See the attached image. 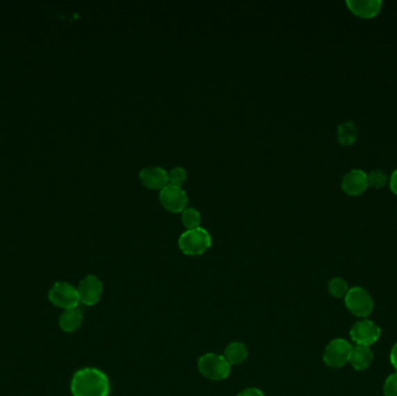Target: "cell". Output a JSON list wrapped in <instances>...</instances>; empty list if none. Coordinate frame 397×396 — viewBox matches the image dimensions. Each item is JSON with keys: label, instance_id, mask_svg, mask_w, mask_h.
<instances>
[{"label": "cell", "instance_id": "cell-23", "mask_svg": "<svg viewBox=\"0 0 397 396\" xmlns=\"http://www.w3.org/2000/svg\"><path fill=\"white\" fill-rule=\"evenodd\" d=\"M389 186L394 195H397V169L394 170L393 174L390 176Z\"/></svg>", "mask_w": 397, "mask_h": 396}, {"label": "cell", "instance_id": "cell-4", "mask_svg": "<svg viewBox=\"0 0 397 396\" xmlns=\"http://www.w3.org/2000/svg\"><path fill=\"white\" fill-rule=\"evenodd\" d=\"M344 299L348 311L357 317L365 319L369 315L372 314L374 300L369 290H366L365 288L362 287L350 288Z\"/></svg>", "mask_w": 397, "mask_h": 396}, {"label": "cell", "instance_id": "cell-15", "mask_svg": "<svg viewBox=\"0 0 397 396\" xmlns=\"http://www.w3.org/2000/svg\"><path fill=\"white\" fill-rule=\"evenodd\" d=\"M224 358L230 365H239L248 359V347L242 342H233L224 350Z\"/></svg>", "mask_w": 397, "mask_h": 396}, {"label": "cell", "instance_id": "cell-19", "mask_svg": "<svg viewBox=\"0 0 397 396\" xmlns=\"http://www.w3.org/2000/svg\"><path fill=\"white\" fill-rule=\"evenodd\" d=\"M367 178H369V186L373 188H382L388 181V176H387L386 172L380 170V169L371 171L367 174Z\"/></svg>", "mask_w": 397, "mask_h": 396}, {"label": "cell", "instance_id": "cell-21", "mask_svg": "<svg viewBox=\"0 0 397 396\" xmlns=\"http://www.w3.org/2000/svg\"><path fill=\"white\" fill-rule=\"evenodd\" d=\"M385 396H397V372L390 374L383 385Z\"/></svg>", "mask_w": 397, "mask_h": 396}, {"label": "cell", "instance_id": "cell-17", "mask_svg": "<svg viewBox=\"0 0 397 396\" xmlns=\"http://www.w3.org/2000/svg\"><path fill=\"white\" fill-rule=\"evenodd\" d=\"M181 220L187 229H194L200 226L201 214L194 207H187L181 212Z\"/></svg>", "mask_w": 397, "mask_h": 396}, {"label": "cell", "instance_id": "cell-12", "mask_svg": "<svg viewBox=\"0 0 397 396\" xmlns=\"http://www.w3.org/2000/svg\"><path fill=\"white\" fill-rule=\"evenodd\" d=\"M348 10L362 18H374L382 8L381 0H348Z\"/></svg>", "mask_w": 397, "mask_h": 396}, {"label": "cell", "instance_id": "cell-8", "mask_svg": "<svg viewBox=\"0 0 397 396\" xmlns=\"http://www.w3.org/2000/svg\"><path fill=\"white\" fill-rule=\"evenodd\" d=\"M160 201L171 213H181L187 208V193L179 186L167 184L160 192Z\"/></svg>", "mask_w": 397, "mask_h": 396}, {"label": "cell", "instance_id": "cell-2", "mask_svg": "<svg viewBox=\"0 0 397 396\" xmlns=\"http://www.w3.org/2000/svg\"><path fill=\"white\" fill-rule=\"evenodd\" d=\"M213 240L208 230L203 226L187 229L181 233L178 245L181 251L187 256H200L212 247Z\"/></svg>", "mask_w": 397, "mask_h": 396}, {"label": "cell", "instance_id": "cell-3", "mask_svg": "<svg viewBox=\"0 0 397 396\" xmlns=\"http://www.w3.org/2000/svg\"><path fill=\"white\" fill-rule=\"evenodd\" d=\"M198 370L205 378L213 381H221L230 375L231 365L224 356L206 354L198 358Z\"/></svg>", "mask_w": 397, "mask_h": 396}, {"label": "cell", "instance_id": "cell-22", "mask_svg": "<svg viewBox=\"0 0 397 396\" xmlns=\"http://www.w3.org/2000/svg\"><path fill=\"white\" fill-rule=\"evenodd\" d=\"M237 396H265L264 393L258 388H246L238 393Z\"/></svg>", "mask_w": 397, "mask_h": 396}, {"label": "cell", "instance_id": "cell-7", "mask_svg": "<svg viewBox=\"0 0 397 396\" xmlns=\"http://www.w3.org/2000/svg\"><path fill=\"white\" fill-rule=\"evenodd\" d=\"M350 336L357 345L371 347L380 340L381 328L371 320L364 319L352 327Z\"/></svg>", "mask_w": 397, "mask_h": 396}, {"label": "cell", "instance_id": "cell-9", "mask_svg": "<svg viewBox=\"0 0 397 396\" xmlns=\"http://www.w3.org/2000/svg\"><path fill=\"white\" fill-rule=\"evenodd\" d=\"M77 290H78L81 302L91 307V306L98 304L101 299L103 285L98 277L89 274L79 283Z\"/></svg>", "mask_w": 397, "mask_h": 396}, {"label": "cell", "instance_id": "cell-20", "mask_svg": "<svg viewBox=\"0 0 397 396\" xmlns=\"http://www.w3.org/2000/svg\"><path fill=\"white\" fill-rule=\"evenodd\" d=\"M187 179V171L183 167H176L169 172V184L179 186L184 184Z\"/></svg>", "mask_w": 397, "mask_h": 396}, {"label": "cell", "instance_id": "cell-13", "mask_svg": "<svg viewBox=\"0 0 397 396\" xmlns=\"http://www.w3.org/2000/svg\"><path fill=\"white\" fill-rule=\"evenodd\" d=\"M83 320L84 315L78 307L64 311L60 317V329L64 333H75L82 327Z\"/></svg>", "mask_w": 397, "mask_h": 396}, {"label": "cell", "instance_id": "cell-14", "mask_svg": "<svg viewBox=\"0 0 397 396\" xmlns=\"http://www.w3.org/2000/svg\"><path fill=\"white\" fill-rule=\"evenodd\" d=\"M373 358H374V354L371 347L357 345L352 349L350 364L357 371H365L372 364Z\"/></svg>", "mask_w": 397, "mask_h": 396}, {"label": "cell", "instance_id": "cell-1", "mask_svg": "<svg viewBox=\"0 0 397 396\" xmlns=\"http://www.w3.org/2000/svg\"><path fill=\"white\" fill-rule=\"evenodd\" d=\"M110 392V379L98 368H82L72 378V396H108Z\"/></svg>", "mask_w": 397, "mask_h": 396}, {"label": "cell", "instance_id": "cell-16", "mask_svg": "<svg viewBox=\"0 0 397 396\" xmlns=\"http://www.w3.org/2000/svg\"><path fill=\"white\" fill-rule=\"evenodd\" d=\"M337 138L339 143L343 145H351L358 138V128L355 122L345 121L337 128Z\"/></svg>", "mask_w": 397, "mask_h": 396}, {"label": "cell", "instance_id": "cell-5", "mask_svg": "<svg viewBox=\"0 0 397 396\" xmlns=\"http://www.w3.org/2000/svg\"><path fill=\"white\" fill-rule=\"evenodd\" d=\"M48 297L53 306L62 308L64 311L77 308L81 302L78 290L71 283H65V281L53 283V286L50 288Z\"/></svg>", "mask_w": 397, "mask_h": 396}, {"label": "cell", "instance_id": "cell-10", "mask_svg": "<svg viewBox=\"0 0 397 396\" xmlns=\"http://www.w3.org/2000/svg\"><path fill=\"white\" fill-rule=\"evenodd\" d=\"M367 188H369L367 174L360 169H353V170L348 171L341 181L343 191L351 197L362 195L367 190Z\"/></svg>", "mask_w": 397, "mask_h": 396}, {"label": "cell", "instance_id": "cell-6", "mask_svg": "<svg viewBox=\"0 0 397 396\" xmlns=\"http://www.w3.org/2000/svg\"><path fill=\"white\" fill-rule=\"evenodd\" d=\"M351 344L343 338H336L330 342L324 349L323 361L329 368H341L350 363L352 354Z\"/></svg>", "mask_w": 397, "mask_h": 396}, {"label": "cell", "instance_id": "cell-24", "mask_svg": "<svg viewBox=\"0 0 397 396\" xmlns=\"http://www.w3.org/2000/svg\"><path fill=\"white\" fill-rule=\"evenodd\" d=\"M390 363L397 372V343L394 345L393 349L390 351Z\"/></svg>", "mask_w": 397, "mask_h": 396}, {"label": "cell", "instance_id": "cell-18", "mask_svg": "<svg viewBox=\"0 0 397 396\" xmlns=\"http://www.w3.org/2000/svg\"><path fill=\"white\" fill-rule=\"evenodd\" d=\"M328 290L332 297L341 299V297H346V294L350 290V287H348L346 280L343 279V278H334V279L330 280Z\"/></svg>", "mask_w": 397, "mask_h": 396}, {"label": "cell", "instance_id": "cell-11", "mask_svg": "<svg viewBox=\"0 0 397 396\" xmlns=\"http://www.w3.org/2000/svg\"><path fill=\"white\" fill-rule=\"evenodd\" d=\"M140 181L150 190H162L169 184V172L160 167H146L140 171Z\"/></svg>", "mask_w": 397, "mask_h": 396}]
</instances>
